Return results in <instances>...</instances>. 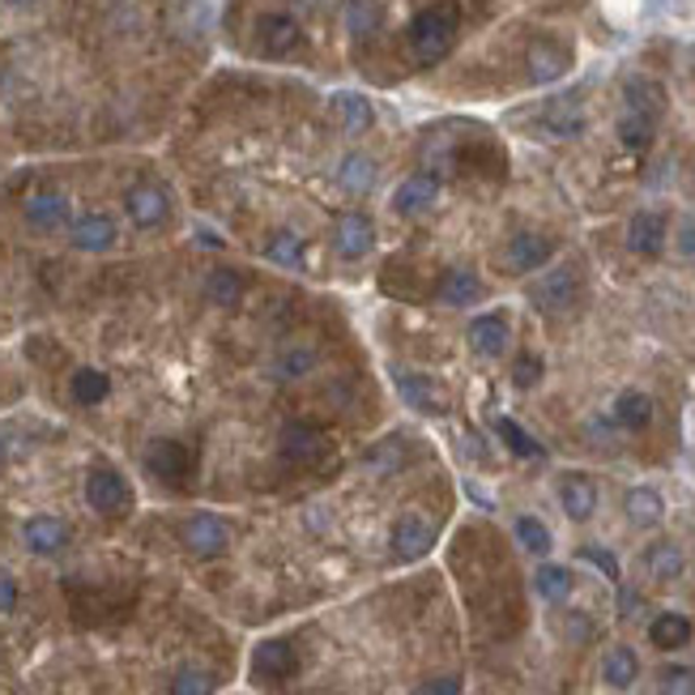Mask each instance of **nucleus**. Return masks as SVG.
<instances>
[{
  "instance_id": "1",
  "label": "nucleus",
  "mask_w": 695,
  "mask_h": 695,
  "mask_svg": "<svg viewBox=\"0 0 695 695\" xmlns=\"http://www.w3.org/2000/svg\"><path fill=\"white\" fill-rule=\"evenodd\" d=\"M456 35H461V13L452 4H427L423 13H414L405 44H410V56L427 69V64H440L456 48Z\"/></svg>"
},
{
  "instance_id": "2",
  "label": "nucleus",
  "mask_w": 695,
  "mask_h": 695,
  "mask_svg": "<svg viewBox=\"0 0 695 695\" xmlns=\"http://www.w3.org/2000/svg\"><path fill=\"white\" fill-rule=\"evenodd\" d=\"M86 503L99 516H124L133 508V487L115 465H95L86 474Z\"/></svg>"
},
{
  "instance_id": "3",
  "label": "nucleus",
  "mask_w": 695,
  "mask_h": 695,
  "mask_svg": "<svg viewBox=\"0 0 695 695\" xmlns=\"http://www.w3.org/2000/svg\"><path fill=\"white\" fill-rule=\"evenodd\" d=\"M278 448H282V456L291 461V465H320V461H329L333 456V440H329V431L325 427H316V423H286L282 427V436H278Z\"/></svg>"
},
{
  "instance_id": "4",
  "label": "nucleus",
  "mask_w": 695,
  "mask_h": 695,
  "mask_svg": "<svg viewBox=\"0 0 695 695\" xmlns=\"http://www.w3.org/2000/svg\"><path fill=\"white\" fill-rule=\"evenodd\" d=\"M180 542L193 559H218L231 547V529L218 512H193L184 525H180Z\"/></svg>"
},
{
  "instance_id": "5",
  "label": "nucleus",
  "mask_w": 695,
  "mask_h": 695,
  "mask_svg": "<svg viewBox=\"0 0 695 695\" xmlns=\"http://www.w3.org/2000/svg\"><path fill=\"white\" fill-rule=\"evenodd\" d=\"M22 222H26L31 231H39V235L69 231V222H73V200H69V193H60V188H39V193H31V197L22 200Z\"/></svg>"
},
{
  "instance_id": "6",
  "label": "nucleus",
  "mask_w": 695,
  "mask_h": 695,
  "mask_svg": "<svg viewBox=\"0 0 695 695\" xmlns=\"http://www.w3.org/2000/svg\"><path fill=\"white\" fill-rule=\"evenodd\" d=\"M576 298H581V278H576V269H568V265L550 269L547 278H538V282L529 286V303H534L538 312H547V316H563Z\"/></svg>"
},
{
  "instance_id": "7",
  "label": "nucleus",
  "mask_w": 695,
  "mask_h": 695,
  "mask_svg": "<svg viewBox=\"0 0 695 695\" xmlns=\"http://www.w3.org/2000/svg\"><path fill=\"white\" fill-rule=\"evenodd\" d=\"M69 244L77 252H86V256H102V252H111L120 244V227H115L111 214H99V209L77 214L69 222Z\"/></svg>"
},
{
  "instance_id": "8",
  "label": "nucleus",
  "mask_w": 695,
  "mask_h": 695,
  "mask_svg": "<svg viewBox=\"0 0 695 695\" xmlns=\"http://www.w3.org/2000/svg\"><path fill=\"white\" fill-rule=\"evenodd\" d=\"M124 218L137 227V231H158L167 218H171V197L158 188V184H133L129 193H124Z\"/></svg>"
},
{
  "instance_id": "9",
  "label": "nucleus",
  "mask_w": 695,
  "mask_h": 695,
  "mask_svg": "<svg viewBox=\"0 0 695 695\" xmlns=\"http://www.w3.org/2000/svg\"><path fill=\"white\" fill-rule=\"evenodd\" d=\"M303 44H307V35H303V26L291 13H265L256 22V48L265 51V56H273V60L295 56Z\"/></svg>"
},
{
  "instance_id": "10",
  "label": "nucleus",
  "mask_w": 695,
  "mask_h": 695,
  "mask_svg": "<svg viewBox=\"0 0 695 695\" xmlns=\"http://www.w3.org/2000/svg\"><path fill=\"white\" fill-rule=\"evenodd\" d=\"M146 470L158 483H167V487H184L188 474H193V452L180 440H149Z\"/></svg>"
},
{
  "instance_id": "11",
  "label": "nucleus",
  "mask_w": 695,
  "mask_h": 695,
  "mask_svg": "<svg viewBox=\"0 0 695 695\" xmlns=\"http://www.w3.org/2000/svg\"><path fill=\"white\" fill-rule=\"evenodd\" d=\"M554 252H559V244L550 235H542V231H516L503 244V269L508 273H534V269L547 265Z\"/></svg>"
},
{
  "instance_id": "12",
  "label": "nucleus",
  "mask_w": 695,
  "mask_h": 695,
  "mask_svg": "<svg viewBox=\"0 0 695 695\" xmlns=\"http://www.w3.org/2000/svg\"><path fill=\"white\" fill-rule=\"evenodd\" d=\"M298 670V653L286 636H269L252 648V674L260 683H286Z\"/></svg>"
},
{
  "instance_id": "13",
  "label": "nucleus",
  "mask_w": 695,
  "mask_h": 695,
  "mask_svg": "<svg viewBox=\"0 0 695 695\" xmlns=\"http://www.w3.org/2000/svg\"><path fill=\"white\" fill-rule=\"evenodd\" d=\"M431 547H436V525H431L427 516H418V512L398 516L393 538H389V550H393L398 563H414V559H423Z\"/></svg>"
},
{
  "instance_id": "14",
  "label": "nucleus",
  "mask_w": 695,
  "mask_h": 695,
  "mask_svg": "<svg viewBox=\"0 0 695 695\" xmlns=\"http://www.w3.org/2000/svg\"><path fill=\"white\" fill-rule=\"evenodd\" d=\"M329 244H333V252H338L342 260H363L367 252L376 248V222H371L367 214H342V218L333 222Z\"/></svg>"
},
{
  "instance_id": "15",
  "label": "nucleus",
  "mask_w": 695,
  "mask_h": 695,
  "mask_svg": "<svg viewBox=\"0 0 695 695\" xmlns=\"http://www.w3.org/2000/svg\"><path fill=\"white\" fill-rule=\"evenodd\" d=\"M568 69H572V48L563 39H538L529 48V82L534 86H550V82L568 77Z\"/></svg>"
},
{
  "instance_id": "16",
  "label": "nucleus",
  "mask_w": 695,
  "mask_h": 695,
  "mask_svg": "<svg viewBox=\"0 0 695 695\" xmlns=\"http://www.w3.org/2000/svg\"><path fill=\"white\" fill-rule=\"evenodd\" d=\"M22 547L31 554H60L69 547V525L51 512H39V516H26L22 521Z\"/></svg>"
},
{
  "instance_id": "17",
  "label": "nucleus",
  "mask_w": 695,
  "mask_h": 695,
  "mask_svg": "<svg viewBox=\"0 0 695 695\" xmlns=\"http://www.w3.org/2000/svg\"><path fill=\"white\" fill-rule=\"evenodd\" d=\"M440 197V180L431 175V171H418V175H410V180H401L398 193H393V214L398 218H418V214H427L431 205Z\"/></svg>"
},
{
  "instance_id": "18",
  "label": "nucleus",
  "mask_w": 695,
  "mask_h": 695,
  "mask_svg": "<svg viewBox=\"0 0 695 695\" xmlns=\"http://www.w3.org/2000/svg\"><path fill=\"white\" fill-rule=\"evenodd\" d=\"M393 385H398V398L418 410V414H444L448 401L440 393V385L431 376H418V371H393Z\"/></svg>"
},
{
  "instance_id": "19",
  "label": "nucleus",
  "mask_w": 695,
  "mask_h": 695,
  "mask_svg": "<svg viewBox=\"0 0 695 695\" xmlns=\"http://www.w3.org/2000/svg\"><path fill=\"white\" fill-rule=\"evenodd\" d=\"M465 342L483 358H499L508 350V316L503 312H483L465 325Z\"/></svg>"
},
{
  "instance_id": "20",
  "label": "nucleus",
  "mask_w": 695,
  "mask_h": 695,
  "mask_svg": "<svg viewBox=\"0 0 695 695\" xmlns=\"http://www.w3.org/2000/svg\"><path fill=\"white\" fill-rule=\"evenodd\" d=\"M627 248L636 252V256H645V260H657L666 252V214L641 209L632 218V227H627Z\"/></svg>"
},
{
  "instance_id": "21",
  "label": "nucleus",
  "mask_w": 695,
  "mask_h": 695,
  "mask_svg": "<svg viewBox=\"0 0 695 695\" xmlns=\"http://www.w3.org/2000/svg\"><path fill=\"white\" fill-rule=\"evenodd\" d=\"M559 503L572 521H589L597 512V483L589 474H563L559 478Z\"/></svg>"
},
{
  "instance_id": "22",
  "label": "nucleus",
  "mask_w": 695,
  "mask_h": 695,
  "mask_svg": "<svg viewBox=\"0 0 695 695\" xmlns=\"http://www.w3.org/2000/svg\"><path fill=\"white\" fill-rule=\"evenodd\" d=\"M436 295L444 298L448 307H470V303H478V298L487 295V286H483V278H478L474 269L456 265V269H444V278H440Z\"/></svg>"
},
{
  "instance_id": "23",
  "label": "nucleus",
  "mask_w": 695,
  "mask_h": 695,
  "mask_svg": "<svg viewBox=\"0 0 695 695\" xmlns=\"http://www.w3.org/2000/svg\"><path fill=\"white\" fill-rule=\"evenodd\" d=\"M376 180H380V167H376V158H371V154H346V158H342V167H338V184L346 188L350 197L371 193V188H376Z\"/></svg>"
},
{
  "instance_id": "24",
  "label": "nucleus",
  "mask_w": 695,
  "mask_h": 695,
  "mask_svg": "<svg viewBox=\"0 0 695 695\" xmlns=\"http://www.w3.org/2000/svg\"><path fill=\"white\" fill-rule=\"evenodd\" d=\"M648 641H653V648H661V653H674V648H683L692 641V619L679 614V610H666V614H657V619L648 623Z\"/></svg>"
},
{
  "instance_id": "25",
  "label": "nucleus",
  "mask_w": 695,
  "mask_h": 695,
  "mask_svg": "<svg viewBox=\"0 0 695 695\" xmlns=\"http://www.w3.org/2000/svg\"><path fill=\"white\" fill-rule=\"evenodd\" d=\"M623 102H627V111L645 115L653 124L666 115V90H661L657 82H648V77H632V82L623 86Z\"/></svg>"
},
{
  "instance_id": "26",
  "label": "nucleus",
  "mask_w": 695,
  "mask_h": 695,
  "mask_svg": "<svg viewBox=\"0 0 695 695\" xmlns=\"http://www.w3.org/2000/svg\"><path fill=\"white\" fill-rule=\"evenodd\" d=\"M329 107L338 111V120H342L346 133H367L376 124V107H371V99H363L358 90H338L329 99Z\"/></svg>"
},
{
  "instance_id": "27",
  "label": "nucleus",
  "mask_w": 695,
  "mask_h": 695,
  "mask_svg": "<svg viewBox=\"0 0 695 695\" xmlns=\"http://www.w3.org/2000/svg\"><path fill=\"white\" fill-rule=\"evenodd\" d=\"M542 120H547V133H554V137H576L585 129V107L576 95H563V99L547 102Z\"/></svg>"
},
{
  "instance_id": "28",
  "label": "nucleus",
  "mask_w": 695,
  "mask_h": 695,
  "mask_svg": "<svg viewBox=\"0 0 695 695\" xmlns=\"http://www.w3.org/2000/svg\"><path fill=\"white\" fill-rule=\"evenodd\" d=\"M601 679H606L614 692H627V687L641 679V657L627 645H614L601 657Z\"/></svg>"
},
{
  "instance_id": "29",
  "label": "nucleus",
  "mask_w": 695,
  "mask_h": 695,
  "mask_svg": "<svg viewBox=\"0 0 695 695\" xmlns=\"http://www.w3.org/2000/svg\"><path fill=\"white\" fill-rule=\"evenodd\" d=\"M610 418H614L623 431H645L648 423H653V398L641 393V389H627V393H619V398H614Z\"/></svg>"
},
{
  "instance_id": "30",
  "label": "nucleus",
  "mask_w": 695,
  "mask_h": 695,
  "mask_svg": "<svg viewBox=\"0 0 695 695\" xmlns=\"http://www.w3.org/2000/svg\"><path fill=\"white\" fill-rule=\"evenodd\" d=\"M69 393L77 405H102L111 398V376L102 367H77L73 380H69Z\"/></svg>"
},
{
  "instance_id": "31",
  "label": "nucleus",
  "mask_w": 695,
  "mask_h": 695,
  "mask_svg": "<svg viewBox=\"0 0 695 695\" xmlns=\"http://www.w3.org/2000/svg\"><path fill=\"white\" fill-rule=\"evenodd\" d=\"M683 568H687V559H683V550L674 547V542H653L645 550V572L653 581H679L683 576Z\"/></svg>"
},
{
  "instance_id": "32",
  "label": "nucleus",
  "mask_w": 695,
  "mask_h": 695,
  "mask_svg": "<svg viewBox=\"0 0 695 695\" xmlns=\"http://www.w3.org/2000/svg\"><path fill=\"white\" fill-rule=\"evenodd\" d=\"M623 508H627V521H632L636 529H653V525H661V516H666V503H661V496H657L653 487L627 491Z\"/></svg>"
},
{
  "instance_id": "33",
  "label": "nucleus",
  "mask_w": 695,
  "mask_h": 695,
  "mask_svg": "<svg viewBox=\"0 0 695 695\" xmlns=\"http://www.w3.org/2000/svg\"><path fill=\"white\" fill-rule=\"evenodd\" d=\"M205 295H209V303H218V307H235V303L244 298V273L231 269V265H218V269L205 278Z\"/></svg>"
},
{
  "instance_id": "34",
  "label": "nucleus",
  "mask_w": 695,
  "mask_h": 695,
  "mask_svg": "<svg viewBox=\"0 0 695 695\" xmlns=\"http://www.w3.org/2000/svg\"><path fill=\"white\" fill-rule=\"evenodd\" d=\"M534 589L542 601H568L572 589H576V576H572V568H563V563H542L538 572H534Z\"/></svg>"
},
{
  "instance_id": "35",
  "label": "nucleus",
  "mask_w": 695,
  "mask_h": 695,
  "mask_svg": "<svg viewBox=\"0 0 695 695\" xmlns=\"http://www.w3.org/2000/svg\"><path fill=\"white\" fill-rule=\"evenodd\" d=\"M496 436L503 440V448H508L512 456H521V461H542V456H547V448L538 444L516 418H496Z\"/></svg>"
},
{
  "instance_id": "36",
  "label": "nucleus",
  "mask_w": 695,
  "mask_h": 695,
  "mask_svg": "<svg viewBox=\"0 0 695 695\" xmlns=\"http://www.w3.org/2000/svg\"><path fill=\"white\" fill-rule=\"evenodd\" d=\"M265 256L278 265V269H303V235H295L291 227L273 231L265 240Z\"/></svg>"
},
{
  "instance_id": "37",
  "label": "nucleus",
  "mask_w": 695,
  "mask_h": 695,
  "mask_svg": "<svg viewBox=\"0 0 695 695\" xmlns=\"http://www.w3.org/2000/svg\"><path fill=\"white\" fill-rule=\"evenodd\" d=\"M653 137H657V124L645 120V115H636V111H623V120H619V146L632 149V154H645L653 146Z\"/></svg>"
},
{
  "instance_id": "38",
  "label": "nucleus",
  "mask_w": 695,
  "mask_h": 695,
  "mask_svg": "<svg viewBox=\"0 0 695 695\" xmlns=\"http://www.w3.org/2000/svg\"><path fill=\"white\" fill-rule=\"evenodd\" d=\"M346 31L354 39H371V35L380 31V0H350Z\"/></svg>"
},
{
  "instance_id": "39",
  "label": "nucleus",
  "mask_w": 695,
  "mask_h": 695,
  "mask_svg": "<svg viewBox=\"0 0 695 695\" xmlns=\"http://www.w3.org/2000/svg\"><path fill=\"white\" fill-rule=\"evenodd\" d=\"M312 367H316V350L312 346H291L273 358V376L278 380H303Z\"/></svg>"
},
{
  "instance_id": "40",
  "label": "nucleus",
  "mask_w": 695,
  "mask_h": 695,
  "mask_svg": "<svg viewBox=\"0 0 695 695\" xmlns=\"http://www.w3.org/2000/svg\"><path fill=\"white\" fill-rule=\"evenodd\" d=\"M214 687H218L214 674L200 666H180L171 674V695H214Z\"/></svg>"
},
{
  "instance_id": "41",
  "label": "nucleus",
  "mask_w": 695,
  "mask_h": 695,
  "mask_svg": "<svg viewBox=\"0 0 695 695\" xmlns=\"http://www.w3.org/2000/svg\"><path fill=\"white\" fill-rule=\"evenodd\" d=\"M516 542L529 550V554H547L550 550V529L538 521V516H516Z\"/></svg>"
},
{
  "instance_id": "42",
  "label": "nucleus",
  "mask_w": 695,
  "mask_h": 695,
  "mask_svg": "<svg viewBox=\"0 0 695 695\" xmlns=\"http://www.w3.org/2000/svg\"><path fill=\"white\" fill-rule=\"evenodd\" d=\"M657 695H695V670L692 666H666L657 674Z\"/></svg>"
},
{
  "instance_id": "43",
  "label": "nucleus",
  "mask_w": 695,
  "mask_h": 695,
  "mask_svg": "<svg viewBox=\"0 0 695 695\" xmlns=\"http://www.w3.org/2000/svg\"><path fill=\"white\" fill-rule=\"evenodd\" d=\"M542 380V358L538 354H516V363H512V385L516 389H534Z\"/></svg>"
},
{
  "instance_id": "44",
  "label": "nucleus",
  "mask_w": 695,
  "mask_h": 695,
  "mask_svg": "<svg viewBox=\"0 0 695 695\" xmlns=\"http://www.w3.org/2000/svg\"><path fill=\"white\" fill-rule=\"evenodd\" d=\"M581 559H585V563H594L606 581H619V559H614L606 547H581Z\"/></svg>"
},
{
  "instance_id": "45",
  "label": "nucleus",
  "mask_w": 695,
  "mask_h": 695,
  "mask_svg": "<svg viewBox=\"0 0 695 695\" xmlns=\"http://www.w3.org/2000/svg\"><path fill=\"white\" fill-rule=\"evenodd\" d=\"M414 695H461V679H452V674H444V679H427Z\"/></svg>"
},
{
  "instance_id": "46",
  "label": "nucleus",
  "mask_w": 695,
  "mask_h": 695,
  "mask_svg": "<svg viewBox=\"0 0 695 695\" xmlns=\"http://www.w3.org/2000/svg\"><path fill=\"white\" fill-rule=\"evenodd\" d=\"M13 606H17V581H13V576L0 568V614H9Z\"/></svg>"
},
{
  "instance_id": "47",
  "label": "nucleus",
  "mask_w": 695,
  "mask_h": 695,
  "mask_svg": "<svg viewBox=\"0 0 695 695\" xmlns=\"http://www.w3.org/2000/svg\"><path fill=\"white\" fill-rule=\"evenodd\" d=\"M674 244H679V256H683V260H695V222H683V227H679V240H674Z\"/></svg>"
},
{
  "instance_id": "48",
  "label": "nucleus",
  "mask_w": 695,
  "mask_h": 695,
  "mask_svg": "<svg viewBox=\"0 0 695 695\" xmlns=\"http://www.w3.org/2000/svg\"><path fill=\"white\" fill-rule=\"evenodd\" d=\"M568 632H572V641H589V632H594V623L585 619V614H568Z\"/></svg>"
},
{
  "instance_id": "49",
  "label": "nucleus",
  "mask_w": 695,
  "mask_h": 695,
  "mask_svg": "<svg viewBox=\"0 0 695 695\" xmlns=\"http://www.w3.org/2000/svg\"><path fill=\"white\" fill-rule=\"evenodd\" d=\"M4 4H13V9H26V4H35V0H4Z\"/></svg>"
},
{
  "instance_id": "50",
  "label": "nucleus",
  "mask_w": 695,
  "mask_h": 695,
  "mask_svg": "<svg viewBox=\"0 0 695 695\" xmlns=\"http://www.w3.org/2000/svg\"><path fill=\"white\" fill-rule=\"evenodd\" d=\"M0 461H4V444H0Z\"/></svg>"
}]
</instances>
